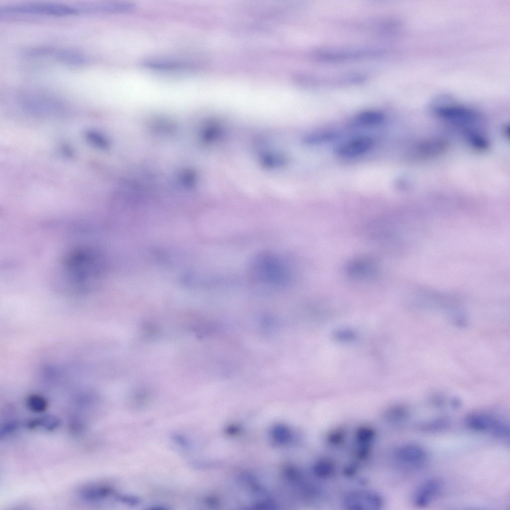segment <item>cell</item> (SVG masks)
I'll return each instance as SVG.
<instances>
[{
  "label": "cell",
  "mask_w": 510,
  "mask_h": 510,
  "mask_svg": "<svg viewBox=\"0 0 510 510\" xmlns=\"http://www.w3.org/2000/svg\"><path fill=\"white\" fill-rule=\"evenodd\" d=\"M407 411L405 408L400 406L392 407L386 412V417L392 421H399L405 418Z\"/></svg>",
  "instance_id": "cell-18"
},
{
  "label": "cell",
  "mask_w": 510,
  "mask_h": 510,
  "mask_svg": "<svg viewBox=\"0 0 510 510\" xmlns=\"http://www.w3.org/2000/svg\"><path fill=\"white\" fill-rule=\"evenodd\" d=\"M373 139L368 136L356 137L342 144L337 149V153L343 158H353L361 155L374 146Z\"/></svg>",
  "instance_id": "cell-7"
},
{
  "label": "cell",
  "mask_w": 510,
  "mask_h": 510,
  "mask_svg": "<svg viewBox=\"0 0 510 510\" xmlns=\"http://www.w3.org/2000/svg\"><path fill=\"white\" fill-rule=\"evenodd\" d=\"M375 433L374 431L371 428L364 427L360 428L357 432L356 440L360 446H363V449H365V446H367L373 441Z\"/></svg>",
  "instance_id": "cell-16"
},
{
  "label": "cell",
  "mask_w": 510,
  "mask_h": 510,
  "mask_svg": "<svg viewBox=\"0 0 510 510\" xmlns=\"http://www.w3.org/2000/svg\"><path fill=\"white\" fill-rule=\"evenodd\" d=\"M395 455L397 461L406 466L419 468L424 466L428 461V454L425 449L416 444H406L399 447Z\"/></svg>",
  "instance_id": "cell-6"
},
{
  "label": "cell",
  "mask_w": 510,
  "mask_h": 510,
  "mask_svg": "<svg viewBox=\"0 0 510 510\" xmlns=\"http://www.w3.org/2000/svg\"><path fill=\"white\" fill-rule=\"evenodd\" d=\"M383 502L376 492L363 490L349 493L343 501L344 506L351 510H377L381 508Z\"/></svg>",
  "instance_id": "cell-4"
},
{
  "label": "cell",
  "mask_w": 510,
  "mask_h": 510,
  "mask_svg": "<svg viewBox=\"0 0 510 510\" xmlns=\"http://www.w3.org/2000/svg\"><path fill=\"white\" fill-rule=\"evenodd\" d=\"M98 255L93 250L82 248L67 254L62 262L63 287L80 293L93 290L102 270Z\"/></svg>",
  "instance_id": "cell-1"
},
{
  "label": "cell",
  "mask_w": 510,
  "mask_h": 510,
  "mask_svg": "<svg viewBox=\"0 0 510 510\" xmlns=\"http://www.w3.org/2000/svg\"><path fill=\"white\" fill-rule=\"evenodd\" d=\"M384 115L376 110H367L358 114L355 121L362 126L373 127L380 125L384 120Z\"/></svg>",
  "instance_id": "cell-12"
},
{
  "label": "cell",
  "mask_w": 510,
  "mask_h": 510,
  "mask_svg": "<svg viewBox=\"0 0 510 510\" xmlns=\"http://www.w3.org/2000/svg\"><path fill=\"white\" fill-rule=\"evenodd\" d=\"M111 492V489L107 486L93 484L81 490L79 496L85 502L94 503L99 502L107 498Z\"/></svg>",
  "instance_id": "cell-10"
},
{
  "label": "cell",
  "mask_w": 510,
  "mask_h": 510,
  "mask_svg": "<svg viewBox=\"0 0 510 510\" xmlns=\"http://www.w3.org/2000/svg\"><path fill=\"white\" fill-rule=\"evenodd\" d=\"M56 58L63 63L72 66H81L89 62L84 53L72 49L59 50L55 53Z\"/></svg>",
  "instance_id": "cell-11"
},
{
  "label": "cell",
  "mask_w": 510,
  "mask_h": 510,
  "mask_svg": "<svg viewBox=\"0 0 510 510\" xmlns=\"http://www.w3.org/2000/svg\"><path fill=\"white\" fill-rule=\"evenodd\" d=\"M499 420L488 414L474 412L468 415L465 423L470 429L477 431H489L492 432Z\"/></svg>",
  "instance_id": "cell-9"
},
{
  "label": "cell",
  "mask_w": 510,
  "mask_h": 510,
  "mask_svg": "<svg viewBox=\"0 0 510 510\" xmlns=\"http://www.w3.org/2000/svg\"><path fill=\"white\" fill-rule=\"evenodd\" d=\"M336 133L331 131H321L312 133L306 138V141L311 144H317L330 141L335 138Z\"/></svg>",
  "instance_id": "cell-17"
},
{
  "label": "cell",
  "mask_w": 510,
  "mask_h": 510,
  "mask_svg": "<svg viewBox=\"0 0 510 510\" xmlns=\"http://www.w3.org/2000/svg\"><path fill=\"white\" fill-rule=\"evenodd\" d=\"M80 10L77 7L57 3H35L4 6L0 12L9 14H35L65 16L77 14Z\"/></svg>",
  "instance_id": "cell-2"
},
{
  "label": "cell",
  "mask_w": 510,
  "mask_h": 510,
  "mask_svg": "<svg viewBox=\"0 0 510 510\" xmlns=\"http://www.w3.org/2000/svg\"><path fill=\"white\" fill-rule=\"evenodd\" d=\"M315 474L321 478H328L331 476L335 472L333 463L328 459H322L317 461L314 465Z\"/></svg>",
  "instance_id": "cell-14"
},
{
  "label": "cell",
  "mask_w": 510,
  "mask_h": 510,
  "mask_svg": "<svg viewBox=\"0 0 510 510\" xmlns=\"http://www.w3.org/2000/svg\"><path fill=\"white\" fill-rule=\"evenodd\" d=\"M441 489V484L437 479H431L423 483L413 497L414 504L418 507L429 505L438 496Z\"/></svg>",
  "instance_id": "cell-8"
},
{
  "label": "cell",
  "mask_w": 510,
  "mask_h": 510,
  "mask_svg": "<svg viewBox=\"0 0 510 510\" xmlns=\"http://www.w3.org/2000/svg\"><path fill=\"white\" fill-rule=\"evenodd\" d=\"M18 427V423L16 421H12L5 424L0 430V437H5L6 435L12 433Z\"/></svg>",
  "instance_id": "cell-20"
},
{
  "label": "cell",
  "mask_w": 510,
  "mask_h": 510,
  "mask_svg": "<svg viewBox=\"0 0 510 510\" xmlns=\"http://www.w3.org/2000/svg\"><path fill=\"white\" fill-rule=\"evenodd\" d=\"M338 340L343 342H349L354 340L356 337L355 333L348 330H339L335 333Z\"/></svg>",
  "instance_id": "cell-19"
},
{
  "label": "cell",
  "mask_w": 510,
  "mask_h": 510,
  "mask_svg": "<svg viewBox=\"0 0 510 510\" xmlns=\"http://www.w3.org/2000/svg\"><path fill=\"white\" fill-rule=\"evenodd\" d=\"M26 404L30 410L36 413L45 411L48 407L46 400L43 397L38 395L29 396L27 399Z\"/></svg>",
  "instance_id": "cell-15"
},
{
  "label": "cell",
  "mask_w": 510,
  "mask_h": 510,
  "mask_svg": "<svg viewBox=\"0 0 510 510\" xmlns=\"http://www.w3.org/2000/svg\"><path fill=\"white\" fill-rule=\"evenodd\" d=\"M255 262L254 271L258 277L271 283H281L285 279V271L280 261L269 255L259 257Z\"/></svg>",
  "instance_id": "cell-3"
},
{
  "label": "cell",
  "mask_w": 510,
  "mask_h": 510,
  "mask_svg": "<svg viewBox=\"0 0 510 510\" xmlns=\"http://www.w3.org/2000/svg\"><path fill=\"white\" fill-rule=\"evenodd\" d=\"M59 424V420L55 417L43 416L30 420L27 422V427L32 429L42 427L47 430L51 431L56 429Z\"/></svg>",
  "instance_id": "cell-13"
},
{
  "label": "cell",
  "mask_w": 510,
  "mask_h": 510,
  "mask_svg": "<svg viewBox=\"0 0 510 510\" xmlns=\"http://www.w3.org/2000/svg\"><path fill=\"white\" fill-rule=\"evenodd\" d=\"M436 112L443 119L461 126H473L479 121L476 112L463 106H443L438 108Z\"/></svg>",
  "instance_id": "cell-5"
}]
</instances>
